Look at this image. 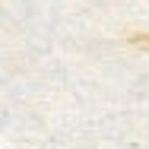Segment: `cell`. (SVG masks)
Returning a JSON list of instances; mask_svg holds the SVG:
<instances>
[{"instance_id": "cell-1", "label": "cell", "mask_w": 149, "mask_h": 149, "mask_svg": "<svg viewBox=\"0 0 149 149\" xmlns=\"http://www.w3.org/2000/svg\"><path fill=\"white\" fill-rule=\"evenodd\" d=\"M133 45H140V48H149V35H133Z\"/></svg>"}]
</instances>
